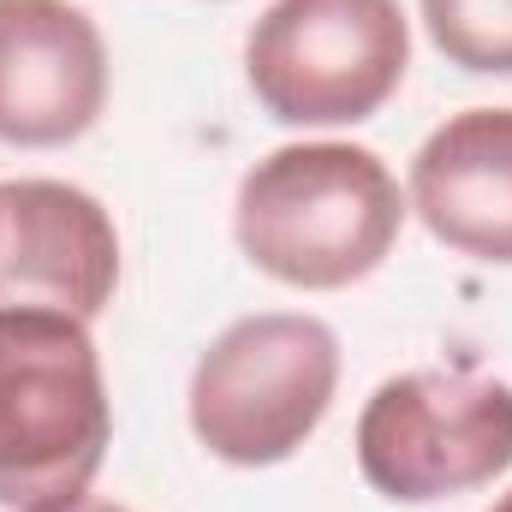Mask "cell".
<instances>
[{"label":"cell","instance_id":"cell-1","mask_svg":"<svg viewBox=\"0 0 512 512\" xmlns=\"http://www.w3.org/2000/svg\"><path fill=\"white\" fill-rule=\"evenodd\" d=\"M405 227L399 179L358 143H286L239 179V251L280 286L340 292L376 274Z\"/></svg>","mask_w":512,"mask_h":512},{"label":"cell","instance_id":"cell-2","mask_svg":"<svg viewBox=\"0 0 512 512\" xmlns=\"http://www.w3.org/2000/svg\"><path fill=\"white\" fill-rule=\"evenodd\" d=\"M114 441V405L90 322L0 310V507L60 512L90 495Z\"/></svg>","mask_w":512,"mask_h":512},{"label":"cell","instance_id":"cell-3","mask_svg":"<svg viewBox=\"0 0 512 512\" xmlns=\"http://www.w3.org/2000/svg\"><path fill=\"white\" fill-rule=\"evenodd\" d=\"M340 387V340L316 316L262 310L209 340L191 370V429L227 465H280L328 417Z\"/></svg>","mask_w":512,"mask_h":512},{"label":"cell","instance_id":"cell-4","mask_svg":"<svg viewBox=\"0 0 512 512\" xmlns=\"http://www.w3.org/2000/svg\"><path fill=\"white\" fill-rule=\"evenodd\" d=\"M405 66L411 24L399 0H274L245 42V78L280 126L376 120Z\"/></svg>","mask_w":512,"mask_h":512},{"label":"cell","instance_id":"cell-5","mask_svg":"<svg viewBox=\"0 0 512 512\" xmlns=\"http://www.w3.org/2000/svg\"><path fill=\"white\" fill-rule=\"evenodd\" d=\"M358 471L399 507L495 483L512 471V387L477 370L387 376L358 417Z\"/></svg>","mask_w":512,"mask_h":512},{"label":"cell","instance_id":"cell-6","mask_svg":"<svg viewBox=\"0 0 512 512\" xmlns=\"http://www.w3.org/2000/svg\"><path fill=\"white\" fill-rule=\"evenodd\" d=\"M120 286L114 215L66 179L0 185V310H66L96 322Z\"/></svg>","mask_w":512,"mask_h":512},{"label":"cell","instance_id":"cell-7","mask_svg":"<svg viewBox=\"0 0 512 512\" xmlns=\"http://www.w3.org/2000/svg\"><path fill=\"white\" fill-rule=\"evenodd\" d=\"M108 108V42L72 0H0V143L60 149Z\"/></svg>","mask_w":512,"mask_h":512},{"label":"cell","instance_id":"cell-8","mask_svg":"<svg viewBox=\"0 0 512 512\" xmlns=\"http://www.w3.org/2000/svg\"><path fill=\"white\" fill-rule=\"evenodd\" d=\"M411 209L447 251L512 268V108L453 114L411 155Z\"/></svg>","mask_w":512,"mask_h":512},{"label":"cell","instance_id":"cell-9","mask_svg":"<svg viewBox=\"0 0 512 512\" xmlns=\"http://www.w3.org/2000/svg\"><path fill=\"white\" fill-rule=\"evenodd\" d=\"M423 30L453 66L512 78V0H423Z\"/></svg>","mask_w":512,"mask_h":512},{"label":"cell","instance_id":"cell-10","mask_svg":"<svg viewBox=\"0 0 512 512\" xmlns=\"http://www.w3.org/2000/svg\"><path fill=\"white\" fill-rule=\"evenodd\" d=\"M60 512H126V507H114V501H72V507H60Z\"/></svg>","mask_w":512,"mask_h":512},{"label":"cell","instance_id":"cell-11","mask_svg":"<svg viewBox=\"0 0 512 512\" xmlns=\"http://www.w3.org/2000/svg\"><path fill=\"white\" fill-rule=\"evenodd\" d=\"M489 512H512V489H507V495H501V501H495Z\"/></svg>","mask_w":512,"mask_h":512}]
</instances>
